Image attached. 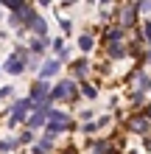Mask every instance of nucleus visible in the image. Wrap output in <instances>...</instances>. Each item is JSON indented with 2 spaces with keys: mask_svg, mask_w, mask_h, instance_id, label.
Here are the masks:
<instances>
[{
  "mask_svg": "<svg viewBox=\"0 0 151 154\" xmlns=\"http://www.w3.org/2000/svg\"><path fill=\"white\" fill-rule=\"evenodd\" d=\"M42 51H45V42H42V39H34L31 42V53H37V56H39Z\"/></svg>",
  "mask_w": 151,
  "mask_h": 154,
  "instance_id": "obj_13",
  "label": "nucleus"
},
{
  "mask_svg": "<svg viewBox=\"0 0 151 154\" xmlns=\"http://www.w3.org/2000/svg\"><path fill=\"white\" fill-rule=\"evenodd\" d=\"M101 3H109V0H101Z\"/></svg>",
  "mask_w": 151,
  "mask_h": 154,
  "instance_id": "obj_23",
  "label": "nucleus"
},
{
  "mask_svg": "<svg viewBox=\"0 0 151 154\" xmlns=\"http://www.w3.org/2000/svg\"><path fill=\"white\" fill-rule=\"evenodd\" d=\"M65 154H76V149H67V151H65Z\"/></svg>",
  "mask_w": 151,
  "mask_h": 154,
  "instance_id": "obj_21",
  "label": "nucleus"
},
{
  "mask_svg": "<svg viewBox=\"0 0 151 154\" xmlns=\"http://www.w3.org/2000/svg\"><path fill=\"white\" fill-rule=\"evenodd\" d=\"M123 53H126V51H123V45H118V42L109 45V56H112V59H120Z\"/></svg>",
  "mask_w": 151,
  "mask_h": 154,
  "instance_id": "obj_11",
  "label": "nucleus"
},
{
  "mask_svg": "<svg viewBox=\"0 0 151 154\" xmlns=\"http://www.w3.org/2000/svg\"><path fill=\"white\" fill-rule=\"evenodd\" d=\"M28 106H31V101H17L14 104V109H11V118H8V123H17V121H23V115L28 112Z\"/></svg>",
  "mask_w": 151,
  "mask_h": 154,
  "instance_id": "obj_4",
  "label": "nucleus"
},
{
  "mask_svg": "<svg viewBox=\"0 0 151 154\" xmlns=\"http://www.w3.org/2000/svg\"><path fill=\"white\" fill-rule=\"evenodd\" d=\"M73 3H76V0H65V6H73Z\"/></svg>",
  "mask_w": 151,
  "mask_h": 154,
  "instance_id": "obj_20",
  "label": "nucleus"
},
{
  "mask_svg": "<svg viewBox=\"0 0 151 154\" xmlns=\"http://www.w3.org/2000/svg\"><path fill=\"white\" fill-rule=\"evenodd\" d=\"M23 67H25V59L17 53V56H8V62H6V73H11V76H17V73H23Z\"/></svg>",
  "mask_w": 151,
  "mask_h": 154,
  "instance_id": "obj_3",
  "label": "nucleus"
},
{
  "mask_svg": "<svg viewBox=\"0 0 151 154\" xmlns=\"http://www.w3.org/2000/svg\"><path fill=\"white\" fill-rule=\"evenodd\" d=\"M140 84H143V90H151V79L148 76H140Z\"/></svg>",
  "mask_w": 151,
  "mask_h": 154,
  "instance_id": "obj_18",
  "label": "nucleus"
},
{
  "mask_svg": "<svg viewBox=\"0 0 151 154\" xmlns=\"http://www.w3.org/2000/svg\"><path fill=\"white\" fill-rule=\"evenodd\" d=\"M148 121H151L148 115H140V118H131V121H129V129H131V132H146V129H148Z\"/></svg>",
  "mask_w": 151,
  "mask_h": 154,
  "instance_id": "obj_7",
  "label": "nucleus"
},
{
  "mask_svg": "<svg viewBox=\"0 0 151 154\" xmlns=\"http://www.w3.org/2000/svg\"><path fill=\"white\" fill-rule=\"evenodd\" d=\"M48 115H50L48 134H53V137H56V132H62V129H70V121H67V115H65V112H48Z\"/></svg>",
  "mask_w": 151,
  "mask_h": 154,
  "instance_id": "obj_1",
  "label": "nucleus"
},
{
  "mask_svg": "<svg viewBox=\"0 0 151 154\" xmlns=\"http://www.w3.org/2000/svg\"><path fill=\"white\" fill-rule=\"evenodd\" d=\"M56 73H59V62L50 59V62H45V67L39 70V79H50V76H56Z\"/></svg>",
  "mask_w": 151,
  "mask_h": 154,
  "instance_id": "obj_8",
  "label": "nucleus"
},
{
  "mask_svg": "<svg viewBox=\"0 0 151 154\" xmlns=\"http://www.w3.org/2000/svg\"><path fill=\"white\" fill-rule=\"evenodd\" d=\"M78 48H81V51H92V37H90V34L78 37Z\"/></svg>",
  "mask_w": 151,
  "mask_h": 154,
  "instance_id": "obj_10",
  "label": "nucleus"
},
{
  "mask_svg": "<svg viewBox=\"0 0 151 154\" xmlns=\"http://www.w3.org/2000/svg\"><path fill=\"white\" fill-rule=\"evenodd\" d=\"M73 73H76V76H84V73H87V62H84V59L73 62Z\"/></svg>",
  "mask_w": 151,
  "mask_h": 154,
  "instance_id": "obj_12",
  "label": "nucleus"
},
{
  "mask_svg": "<svg viewBox=\"0 0 151 154\" xmlns=\"http://www.w3.org/2000/svg\"><path fill=\"white\" fill-rule=\"evenodd\" d=\"M120 37H123V28H112L109 34H106V39H109V42H118Z\"/></svg>",
  "mask_w": 151,
  "mask_h": 154,
  "instance_id": "obj_14",
  "label": "nucleus"
},
{
  "mask_svg": "<svg viewBox=\"0 0 151 154\" xmlns=\"http://www.w3.org/2000/svg\"><path fill=\"white\" fill-rule=\"evenodd\" d=\"M146 115H148V118H151V106H148V112H146Z\"/></svg>",
  "mask_w": 151,
  "mask_h": 154,
  "instance_id": "obj_22",
  "label": "nucleus"
},
{
  "mask_svg": "<svg viewBox=\"0 0 151 154\" xmlns=\"http://www.w3.org/2000/svg\"><path fill=\"white\" fill-rule=\"evenodd\" d=\"M143 37H146V39H151V23L146 25V28H143Z\"/></svg>",
  "mask_w": 151,
  "mask_h": 154,
  "instance_id": "obj_19",
  "label": "nucleus"
},
{
  "mask_svg": "<svg viewBox=\"0 0 151 154\" xmlns=\"http://www.w3.org/2000/svg\"><path fill=\"white\" fill-rule=\"evenodd\" d=\"M31 28L39 34V37H45V31H48V25H45V20H39V17H34L31 20Z\"/></svg>",
  "mask_w": 151,
  "mask_h": 154,
  "instance_id": "obj_9",
  "label": "nucleus"
},
{
  "mask_svg": "<svg viewBox=\"0 0 151 154\" xmlns=\"http://www.w3.org/2000/svg\"><path fill=\"white\" fill-rule=\"evenodd\" d=\"M73 93H76L73 81H59V84L50 90V98H73Z\"/></svg>",
  "mask_w": 151,
  "mask_h": 154,
  "instance_id": "obj_2",
  "label": "nucleus"
},
{
  "mask_svg": "<svg viewBox=\"0 0 151 154\" xmlns=\"http://www.w3.org/2000/svg\"><path fill=\"white\" fill-rule=\"evenodd\" d=\"M50 93H48V84H45V79H39L37 84H34V90H31V101H42V98H48Z\"/></svg>",
  "mask_w": 151,
  "mask_h": 154,
  "instance_id": "obj_5",
  "label": "nucleus"
},
{
  "mask_svg": "<svg viewBox=\"0 0 151 154\" xmlns=\"http://www.w3.org/2000/svg\"><path fill=\"white\" fill-rule=\"evenodd\" d=\"M137 6L143 8V11H151V0H137Z\"/></svg>",
  "mask_w": 151,
  "mask_h": 154,
  "instance_id": "obj_17",
  "label": "nucleus"
},
{
  "mask_svg": "<svg viewBox=\"0 0 151 154\" xmlns=\"http://www.w3.org/2000/svg\"><path fill=\"white\" fill-rule=\"evenodd\" d=\"M134 17H137V3H129L123 8V28H131L134 25Z\"/></svg>",
  "mask_w": 151,
  "mask_h": 154,
  "instance_id": "obj_6",
  "label": "nucleus"
},
{
  "mask_svg": "<svg viewBox=\"0 0 151 154\" xmlns=\"http://www.w3.org/2000/svg\"><path fill=\"white\" fill-rule=\"evenodd\" d=\"M3 3L8 8H14V11H20V8H23V0H3Z\"/></svg>",
  "mask_w": 151,
  "mask_h": 154,
  "instance_id": "obj_16",
  "label": "nucleus"
},
{
  "mask_svg": "<svg viewBox=\"0 0 151 154\" xmlns=\"http://www.w3.org/2000/svg\"><path fill=\"white\" fill-rule=\"evenodd\" d=\"M81 93H84L87 98H95V95H98V93H95V87H92V84H81Z\"/></svg>",
  "mask_w": 151,
  "mask_h": 154,
  "instance_id": "obj_15",
  "label": "nucleus"
}]
</instances>
